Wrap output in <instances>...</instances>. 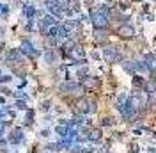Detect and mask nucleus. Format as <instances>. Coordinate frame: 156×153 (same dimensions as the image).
I'll use <instances>...</instances> for the list:
<instances>
[{
  "mask_svg": "<svg viewBox=\"0 0 156 153\" xmlns=\"http://www.w3.org/2000/svg\"><path fill=\"white\" fill-rule=\"evenodd\" d=\"M119 34H121L122 38H131V36H133V29H129V27H122V29L119 30Z\"/></svg>",
  "mask_w": 156,
  "mask_h": 153,
  "instance_id": "f257e3e1",
  "label": "nucleus"
}]
</instances>
